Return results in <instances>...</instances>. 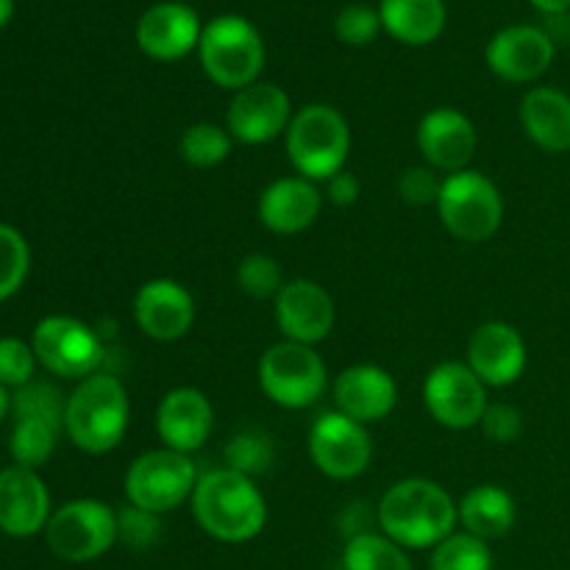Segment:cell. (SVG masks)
I'll return each instance as SVG.
<instances>
[{
    "instance_id": "obj_1",
    "label": "cell",
    "mask_w": 570,
    "mask_h": 570,
    "mask_svg": "<svg viewBox=\"0 0 570 570\" xmlns=\"http://www.w3.org/2000/svg\"><path fill=\"white\" fill-rule=\"evenodd\" d=\"M379 529L404 549H434L454 534L456 501L432 479H401L390 484L376 507Z\"/></svg>"
},
{
    "instance_id": "obj_2",
    "label": "cell",
    "mask_w": 570,
    "mask_h": 570,
    "mask_svg": "<svg viewBox=\"0 0 570 570\" xmlns=\"http://www.w3.org/2000/svg\"><path fill=\"white\" fill-rule=\"evenodd\" d=\"M189 507L195 523L220 543H248L259 538L267 523V501L262 490L254 479L232 468L200 473Z\"/></svg>"
},
{
    "instance_id": "obj_3",
    "label": "cell",
    "mask_w": 570,
    "mask_h": 570,
    "mask_svg": "<svg viewBox=\"0 0 570 570\" xmlns=\"http://www.w3.org/2000/svg\"><path fill=\"white\" fill-rule=\"evenodd\" d=\"M131 421L126 384L115 373L98 371L67 395L65 434L83 454H109L122 443Z\"/></svg>"
},
{
    "instance_id": "obj_4",
    "label": "cell",
    "mask_w": 570,
    "mask_h": 570,
    "mask_svg": "<svg viewBox=\"0 0 570 570\" xmlns=\"http://www.w3.org/2000/svg\"><path fill=\"white\" fill-rule=\"evenodd\" d=\"M284 137L289 165L298 176L317 184L345 170L351 154V128L343 111L332 104H309L295 111Z\"/></svg>"
},
{
    "instance_id": "obj_5",
    "label": "cell",
    "mask_w": 570,
    "mask_h": 570,
    "mask_svg": "<svg viewBox=\"0 0 570 570\" xmlns=\"http://www.w3.org/2000/svg\"><path fill=\"white\" fill-rule=\"evenodd\" d=\"M198 59L212 83L239 92L259 81L265 67V42L250 20L239 14H223L204 26Z\"/></svg>"
},
{
    "instance_id": "obj_6",
    "label": "cell",
    "mask_w": 570,
    "mask_h": 570,
    "mask_svg": "<svg viewBox=\"0 0 570 570\" xmlns=\"http://www.w3.org/2000/svg\"><path fill=\"white\" fill-rule=\"evenodd\" d=\"M65 406L61 390L48 382H31L17 390L11 399L14 426L9 438L11 460L17 465L37 471L53 456L56 443L65 434Z\"/></svg>"
},
{
    "instance_id": "obj_7",
    "label": "cell",
    "mask_w": 570,
    "mask_h": 570,
    "mask_svg": "<svg viewBox=\"0 0 570 570\" xmlns=\"http://www.w3.org/2000/svg\"><path fill=\"white\" fill-rule=\"evenodd\" d=\"M198 479L200 473L193 456L161 445V449L139 454L128 465L122 490H126L128 504L161 518L193 499Z\"/></svg>"
},
{
    "instance_id": "obj_8",
    "label": "cell",
    "mask_w": 570,
    "mask_h": 570,
    "mask_svg": "<svg viewBox=\"0 0 570 570\" xmlns=\"http://www.w3.org/2000/svg\"><path fill=\"white\" fill-rule=\"evenodd\" d=\"M438 215L451 237L462 243H484L504 220V198L499 187L479 170H460L443 178Z\"/></svg>"
},
{
    "instance_id": "obj_9",
    "label": "cell",
    "mask_w": 570,
    "mask_h": 570,
    "mask_svg": "<svg viewBox=\"0 0 570 570\" xmlns=\"http://www.w3.org/2000/svg\"><path fill=\"white\" fill-rule=\"evenodd\" d=\"M259 387L267 399L284 410H306L317 404L328 390V371L323 356L312 345H271L259 360Z\"/></svg>"
},
{
    "instance_id": "obj_10",
    "label": "cell",
    "mask_w": 570,
    "mask_h": 570,
    "mask_svg": "<svg viewBox=\"0 0 570 570\" xmlns=\"http://www.w3.org/2000/svg\"><path fill=\"white\" fill-rule=\"evenodd\" d=\"M31 348L48 373L70 382H83L100 371L106 360L104 340L92 326L70 315L42 317L33 328Z\"/></svg>"
},
{
    "instance_id": "obj_11",
    "label": "cell",
    "mask_w": 570,
    "mask_h": 570,
    "mask_svg": "<svg viewBox=\"0 0 570 570\" xmlns=\"http://www.w3.org/2000/svg\"><path fill=\"white\" fill-rule=\"evenodd\" d=\"M45 543L65 562H92L117 543V510L98 499H76L50 515Z\"/></svg>"
},
{
    "instance_id": "obj_12",
    "label": "cell",
    "mask_w": 570,
    "mask_h": 570,
    "mask_svg": "<svg viewBox=\"0 0 570 570\" xmlns=\"http://www.w3.org/2000/svg\"><path fill=\"white\" fill-rule=\"evenodd\" d=\"M306 449H309L317 471L334 482H351V479L362 476L373 460V443L365 423L337 410L323 412L312 423Z\"/></svg>"
},
{
    "instance_id": "obj_13",
    "label": "cell",
    "mask_w": 570,
    "mask_h": 570,
    "mask_svg": "<svg viewBox=\"0 0 570 570\" xmlns=\"http://www.w3.org/2000/svg\"><path fill=\"white\" fill-rule=\"evenodd\" d=\"M423 401L426 410L440 426L473 429L482 423L488 410V387L482 379L468 367V362H440L429 371L423 382Z\"/></svg>"
},
{
    "instance_id": "obj_14",
    "label": "cell",
    "mask_w": 570,
    "mask_h": 570,
    "mask_svg": "<svg viewBox=\"0 0 570 570\" xmlns=\"http://www.w3.org/2000/svg\"><path fill=\"white\" fill-rule=\"evenodd\" d=\"M293 115V100L278 83L256 81L234 92L226 111V128L234 142L265 145L287 134Z\"/></svg>"
},
{
    "instance_id": "obj_15",
    "label": "cell",
    "mask_w": 570,
    "mask_h": 570,
    "mask_svg": "<svg viewBox=\"0 0 570 570\" xmlns=\"http://www.w3.org/2000/svg\"><path fill=\"white\" fill-rule=\"evenodd\" d=\"M273 312H276V326L284 340L312 345V348L332 334L334 321H337L332 293L312 278H293L284 284L282 293L273 301Z\"/></svg>"
},
{
    "instance_id": "obj_16",
    "label": "cell",
    "mask_w": 570,
    "mask_h": 570,
    "mask_svg": "<svg viewBox=\"0 0 570 570\" xmlns=\"http://www.w3.org/2000/svg\"><path fill=\"white\" fill-rule=\"evenodd\" d=\"M195 298L176 278H150L134 295V321L145 337L156 343H176L193 328Z\"/></svg>"
},
{
    "instance_id": "obj_17",
    "label": "cell",
    "mask_w": 570,
    "mask_h": 570,
    "mask_svg": "<svg viewBox=\"0 0 570 570\" xmlns=\"http://www.w3.org/2000/svg\"><path fill=\"white\" fill-rule=\"evenodd\" d=\"M415 139L426 165L445 176L468 170L476 154V126L454 106H438L426 111L417 122Z\"/></svg>"
},
{
    "instance_id": "obj_18",
    "label": "cell",
    "mask_w": 570,
    "mask_h": 570,
    "mask_svg": "<svg viewBox=\"0 0 570 570\" xmlns=\"http://www.w3.org/2000/svg\"><path fill=\"white\" fill-rule=\"evenodd\" d=\"M465 362L484 387H510L527 371V343L512 323L488 321L468 340Z\"/></svg>"
},
{
    "instance_id": "obj_19",
    "label": "cell",
    "mask_w": 570,
    "mask_h": 570,
    "mask_svg": "<svg viewBox=\"0 0 570 570\" xmlns=\"http://www.w3.org/2000/svg\"><path fill=\"white\" fill-rule=\"evenodd\" d=\"M200 17L193 6L181 0H165L156 3L139 17L137 45L148 59L178 61L193 53L200 42Z\"/></svg>"
},
{
    "instance_id": "obj_20",
    "label": "cell",
    "mask_w": 570,
    "mask_h": 570,
    "mask_svg": "<svg viewBox=\"0 0 570 570\" xmlns=\"http://www.w3.org/2000/svg\"><path fill=\"white\" fill-rule=\"evenodd\" d=\"M488 67L510 83H529L554 61V39L538 26L501 28L484 50Z\"/></svg>"
},
{
    "instance_id": "obj_21",
    "label": "cell",
    "mask_w": 570,
    "mask_h": 570,
    "mask_svg": "<svg viewBox=\"0 0 570 570\" xmlns=\"http://www.w3.org/2000/svg\"><path fill=\"white\" fill-rule=\"evenodd\" d=\"M215 429V410L198 387H176L156 406V432L165 449L189 454L204 449Z\"/></svg>"
},
{
    "instance_id": "obj_22",
    "label": "cell",
    "mask_w": 570,
    "mask_h": 570,
    "mask_svg": "<svg viewBox=\"0 0 570 570\" xmlns=\"http://www.w3.org/2000/svg\"><path fill=\"white\" fill-rule=\"evenodd\" d=\"M50 493L31 468L0 471V532L9 538H33L50 521Z\"/></svg>"
},
{
    "instance_id": "obj_23",
    "label": "cell",
    "mask_w": 570,
    "mask_h": 570,
    "mask_svg": "<svg viewBox=\"0 0 570 570\" xmlns=\"http://www.w3.org/2000/svg\"><path fill=\"white\" fill-rule=\"evenodd\" d=\"M337 412L354 421L371 423L384 421L399 404V384L393 373L379 365H351L332 384Z\"/></svg>"
},
{
    "instance_id": "obj_24",
    "label": "cell",
    "mask_w": 570,
    "mask_h": 570,
    "mask_svg": "<svg viewBox=\"0 0 570 570\" xmlns=\"http://www.w3.org/2000/svg\"><path fill=\"white\" fill-rule=\"evenodd\" d=\"M323 195L315 181L304 176H284L267 184L256 204L259 223L273 234H301L317 220Z\"/></svg>"
},
{
    "instance_id": "obj_25",
    "label": "cell",
    "mask_w": 570,
    "mask_h": 570,
    "mask_svg": "<svg viewBox=\"0 0 570 570\" xmlns=\"http://www.w3.org/2000/svg\"><path fill=\"white\" fill-rule=\"evenodd\" d=\"M521 126L527 137L549 154L570 150V95L557 87H534L521 100Z\"/></svg>"
},
{
    "instance_id": "obj_26",
    "label": "cell",
    "mask_w": 570,
    "mask_h": 570,
    "mask_svg": "<svg viewBox=\"0 0 570 570\" xmlns=\"http://www.w3.org/2000/svg\"><path fill=\"white\" fill-rule=\"evenodd\" d=\"M456 515L468 534L490 543L515 527V499L499 484H476L456 501Z\"/></svg>"
},
{
    "instance_id": "obj_27",
    "label": "cell",
    "mask_w": 570,
    "mask_h": 570,
    "mask_svg": "<svg viewBox=\"0 0 570 570\" xmlns=\"http://www.w3.org/2000/svg\"><path fill=\"white\" fill-rule=\"evenodd\" d=\"M379 17L390 37L417 48L434 42L443 33L449 11L445 0H382Z\"/></svg>"
},
{
    "instance_id": "obj_28",
    "label": "cell",
    "mask_w": 570,
    "mask_h": 570,
    "mask_svg": "<svg viewBox=\"0 0 570 570\" xmlns=\"http://www.w3.org/2000/svg\"><path fill=\"white\" fill-rule=\"evenodd\" d=\"M345 570H412L404 546L384 532L351 534L343 551Z\"/></svg>"
},
{
    "instance_id": "obj_29",
    "label": "cell",
    "mask_w": 570,
    "mask_h": 570,
    "mask_svg": "<svg viewBox=\"0 0 570 570\" xmlns=\"http://www.w3.org/2000/svg\"><path fill=\"white\" fill-rule=\"evenodd\" d=\"M232 148L234 139L228 134V128L209 120L187 126L181 139H178V154H181V159L189 167H198V170H212V167L223 165L232 156Z\"/></svg>"
},
{
    "instance_id": "obj_30",
    "label": "cell",
    "mask_w": 570,
    "mask_h": 570,
    "mask_svg": "<svg viewBox=\"0 0 570 570\" xmlns=\"http://www.w3.org/2000/svg\"><path fill=\"white\" fill-rule=\"evenodd\" d=\"M223 460H226L223 468H232V471L243 473V476L256 479L273 468L276 445H273L271 434L259 432V429H245V432H237L228 440Z\"/></svg>"
},
{
    "instance_id": "obj_31",
    "label": "cell",
    "mask_w": 570,
    "mask_h": 570,
    "mask_svg": "<svg viewBox=\"0 0 570 570\" xmlns=\"http://www.w3.org/2000/svg\"><path fill=\"white\" fill-rule=\"evenodd\" d=\"M432 570H493V554L484 540L468 532H454L434 546Z\"/></svg>"
},
{
    "instance_id": "obj_32",
    "label": "cell",
    "mask_w": 570,
    "mask_h": 570,
    "mask_svg": "<svg viewBox=\"0 0 570 570\" xmlns=\"http://www.w3.org/2000/svg\"><path fill=\"white\" fill-rule=\"evenodd\" d=\"M31 271V250L17 228L0 223V304L26 284Z\"/></svg>"
},
{
    "instance_id": "obj_33",
    "label": "cell",
    "mask_w": 570,
    "mask_h": 570,
    "mask_svg": "<svg viewBox=\"0 0 570 570\" xmlns=\"http://www.w3.org/2000/svg\"><path fill=\"white\" fill-rule=\"evenodd\" d=\"M284 271L278 265V259H273L271 254H248L239 259L237 265V287L245 295L256 301H267L282 293L284 287Z\"/></svg>"
},
{
    "instance_id": "obj_34",
    "label": "cell",
    "mask_w": 570,
    "mask_h": 570,
    "mask_svg": "<svg viewBox=\"0 0 570 570\" xmlns=\"http://www.w3.org/2000/svg\"><path fill=\"white\" fill-rule=\"evenodd\" d=\"M379 31H382V17L365 3L345 6L334 20V33H337L340 42L351 45V48H365L379 37Z\"/></svg>"
},
{
    "instance_id": "obj_35",
    "label": "cell",
    "mask_w": 570,
    "mask_h": 570,
    "mask_svg": "<svg viewBox=\"0 0 570 570\" xmlns=\"http://www.w3.org/2000/svg\"><path fill=\"white\" fill-rule=\"evenodd\" d=\"M159 532H161V521L159 515H154V512H145L131 504L117 510V540H120L122 546H128V549L134 551L150 549V546L159 540Z\"/></svg>"
},
{
    "instance_id": "obj_36",
    "label": "cell",
    "mask_w": 570,
    "mask_h": 570,
    "mask_svg": "<svg viewBox=\"0 0 570 570\" xmlns=\"http://www.w3.org/2000/svg\"><path fill=\"white\" fill-rule=\"evenodd\" d=\"M33 371H37V354L31 345L17 337L0 340V384L3 387H26L33 382Z\"/></svg>"
},
{
    "instance_id": "obj_37",
    "label": "cell",
    "mask_w": 570,
    "mask_h": 570,
    "mask_svg": "<svg viewBox=\"0 0 570 570\" xmlns=\"http://www.w3.org/2000/svg\"><path fill=\"white\" fill-rule=\"evenodd\" d=\"M401 200L410 206H438L440 189H443V176L429 165H412L395 181Z\"/></svg>"
},
{
    "instance_id": "obj_38",
    "label": "cell",
    "mask_w": 570,
    "mask_h": 570,
    "mask_svg": "<svg viewBox=\"0 0 570 570\" xmlns=\"http://www.w3.org/2000/svg\"><path fill=\"white\" fill-rule=\"evenodd\" d=\"M479 426H482L484 438L493 440V443H512V440L521 438L523 415L518 406L504 404V401H493V404H488V410H484Z\"/></svg>"
},
{
    "instance_id": "obj_39",
    "label": "cell",
    "mask_w": 570,
    "mask_h": 570,
    "mask_svg": "<svg viewBox=\"0 0 570 570\" xmlns=\"http://www.w3.org/2000/svg\"><path fill=\"white\" fill-rule=\"evenodd\" d=\"M326 195L334 206H340V209H348V206H354L362 195L360 178L348 170L337 173V176H332L326 181Z\"/></svg>"
},
{
    "instance_id": "obj_40",
    "label": "cell",
    "mask_w": 570,
    "mask_h": 570,
    "mask_svg": "<svg viewBox=\"0 0 570 570\" xmlns=\"http://www.w3.org/2000/svg\"><path fill=\"white\" fill-rule=\"evenodd\" d=\"M529 3L543 14H566L570 9V0H529Z\"/></svg>"
},
{
    "instance_id": "obj_41",
    "label": "cell",
    "mask_w": 570,
    "mask_h": 570,
    "mask_svg": "<svg viewBox=\"0 0 570 570\" xmlns=\"http://www.w3.org/2000/svg\"><path fill=\"white\" fill-rule=\"evenodd\" d=\"M14 14V0H0V28L11 20Z\"/></svg>"
},
{
    "instance_id": "obj_42",
    "label": "cell",
    "mask_w": 570,
    "mask_h": 570,
    "mask_svg": "<svg viewBox=\"0 0 570 570\" xmlns=\"http://www.w3.org/2000/svg\"><path fill=\"white\" fill-rule=\"evenodd\" d=\"M9 410H11V399H9V393H6L3 384H0V421H3L6 412Z\"/></svg>"
}]
</instances>
